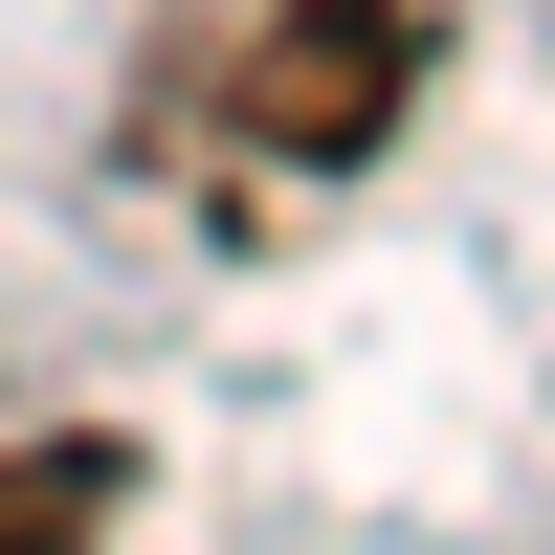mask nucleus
I'll list each match as a JSON object with an SVG mask.
<instances>
[{
	"mask_svg": "<svg viewBox=\"0 0 555 555\" xmlns=\"http://www.w3.org/2000/svg\"><path fill=\"white\" fill-rule=\"evenodd\" d=\"M156 112L245 178H334L423 112V0H156Z\"/></svg>",
	"mask_w": 555,
	"mask_h": 555,
	"instance_id": "nucleus-1",
	"label": "nucleus"
},
{
	"mask_svg": "<svg viewBox=\"0 0 555 555\" xmlns=\"http://www.w3.org/2000/svg\"><path fill=\"white\" fill-rule=\"evenodd\" d=\"M112 512H133V467H112L89 423H44V444H0V555H89Z\"/></svg>",
	"mask_w": 555,
	"mask_h": 555,
	"instance_id": "nucleus-2",
	"label": "nucleus"
}]
</instances>
